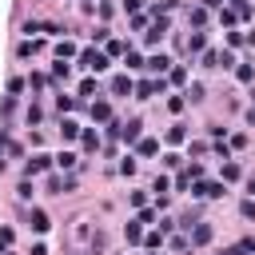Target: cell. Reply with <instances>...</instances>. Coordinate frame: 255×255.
Instances as JSON below:
<instances>
[{
  "label": "cell",
  "mask_w": 255,
  "mask_h": 255,
  "mask_svg": "<svg viewBox=\"0 0 255 255\" xmlns=\"http://www.w3.org/2000/svg\"><path fill=\"white\" fill-rule=\"evenodd\" d=\"M28 223H32V231H36V235H44V231L52 228V219H48L40 207H32V211H28Z\"/></svg>",
  "instance_id": "5"
},
{
  "label": "cell",
  "mask_w": 255,
  "mask_h": 255,
  "mask_svg": "<svg viewBox=\"0 0 255 255\" xmlns=\"http://www.w3.org/2000/svg\"><path fill=\"white\" fill-rule=\"evenodd\" d=\"M187 247H191V239H183V235H179V239H172V251H187Z\"/></svg>",
  "instance_id": "34"
},
{
  "label": "cell",
  "mask_w": 255,
  "mask_h": 255,
  "mask_svg": "<svg viewBox=\"0 0 255 255\" xmlns=\"http://www.w3.org/2000/svg\"><path fill=\"white\" fill-rule=\"evenodd\" d=\"M251 191H255V179H251Z\"/></svg>",
  "instance_id": "40"
},
{
  "label": "cell",
  "mask_w": 255,
  "mask_h": 255,
  "mask_svg": "<svg viewBox=\"0 0 255 255\" xmlns=\"http://www.w3.org/2000/svg\"><path fill=\"white\" fill-rule=\"evenodd\" d=\"M235 76H239L243 84H251V80H255V68H251V64H239V68H235Z\"/></svg>",
  "instance_id": "21"
},
{
  "label": "cell",
  "mask_w": 255,
  "mask_h": 255,
  "mask_svg": "<svg viewBox=\"0 0 255 255\" xmlns=\"http://www.w3.org/2000/svg\"><path fill=\"white\" fill-rule=\"evenodd\" d=\"M155 92H164V80H144V84H136V96H140V100H152Z\"/></svg>",
  "instance_id": "7"
},
{
  "label": "cell",
  "mask_w": 255,
  "mask_h": 255,
  "mask_svg": "<svg viewBox=\"0 0 255 255\" xmlns=\"http://www.w3.org/2000/svg\"><path fill=\"white\" fill-rule=\"evenodd\" d=\"M204 44H207V36H204V32H191V40H187V52H204Z\"/></svg>",
  "instance_id": "15"
},
{
  "label": "cell",
  "mask_w": 255,
  "mask_h": 255,
  "mask_svg": "<svg viewBox=\"0 0 255 255\" xmlns=\"http://www.w3.org/2000/svg\"><path fill=\"white\" fill-rule=\"evenodd\" d=\"M52 168V155H32L28 159V176H40V172H48Z\"/></svg>",
  "instance_id": "10"
},
{
  "label": "cell",
  "mask_w": 255,
  "mask_h": 255,
  "mask_svg": "<svg viewBox=\"0 0 255 255\" xmlns=\"http://www.w3.org/2000/svg\"><path fill=\"white\" fill-rule=\"evenodd\" d=\"M223 255H228V251H223Z\"/></svg>",
  "instance_id": "41"
},
{
  "label": "cell",
  "mask_w": 255,
  "mask_h": 255,
  "mask_svg": "<svg viewBox=\"0 0 255 255\" xmlns=\"http://www.w3.org/2000/svg\"><path fill=\"white\" fill-rule=\"evenodd\" d=\"M140 132H144V124H140V120H128V124H116V136H120V140H128V144H140V140H144Z\"/></svg>",
  "instance_id": "3"
},
{
  "label": "cell",
  "mask_w": 255,
  "mask_h": 255,
  "mask_svg": "<svg viewBox=\"0 0 255 255\" xmlns=\"http://www.w3.org/2000/svg\"><path fill=\"white\" fill-rule=\"evenodd\" d=\"M56 56H60V60H72V56H80V52H76L72 40H60V44H56Z\"/></svg>",
  "instance_id": "13"
},
{
  "label": "cell",
  "mask_w": 255,
  "mask_h": 255,
  "mask_svg": "<svg viewBox=\"0 0 255 255\" xmlns=\"http://www.w3.org/2000/svg\"><path fill=\"white\" fill-rule=\"evenodd\" d=\"M136 148H140V155H155L159 152V140H140Z\"/></svg>",
  "instance_id": "20"
},
{
  "label": "cell",
  "mask_w": 255,
  "mask_h": 255,
  "mask_svg": "<svg viewBox=\"0 0 255 255\" xmlns=\"http://www.w3.org/2000/svg\"><path fill=\"white\" fill-rule=\"evenodd\" d=\"M239 215H243V219H255V200H243V204H239Z\"/></svg>",
  "instance_id": "26"
},
{
  "label": "cell",
  "mask_w": 255,
  "mask_h": 255,
  "mask_svg": "<svg viewBox=\"0 0 255 255\" xmlns=\"http://www.w3.org/2000/svg\"><path fill=\"white\" fill-rule=\"evenodd\" d=\"M164 32H168V20H164V16H155V24L148 28V36H144V40H148V44H159V40H164Z\"/></svg>",
  "instance_id": "8"
},
{
  "label": "cell",
  "mask_w": 255,
  "mask_h": 255,
  "mask_svg": "<svg viewBox=\"0 0 255 255\" xmlns=\"http://www.w3.org/2000/svg\"><path fill=\"white\" fill-rule=\"evenodd\" d=\"M8 243H12V231H8V228H0V251H4Z\"/></svg>",
  "instance_id": "35"
},
{
  "label": "cell",
  "mask_w": 255,
  "mask_h": 255,
  "mask_svg": "<svg viewBox=\"0 0 255 255\" xmlns=\"http://www.w3.org/2000/svg\"><path fill=\"white\" fill-rule=\"evenodd\" d=\"M56 104H60V112H72V108H76V100H72V96H60Z\"/></svg>",
  "instance_id": "30"
},
{
  "label": "cell",
  "mask_w": 255,
  "mask_h": 255,
  "mask_svg": "<svg viewBox=\"0 0 255 255\" xmlns=\"http://www.w3.org/2000/svg\"><path fill=\"white\" fill-rule=\"evenodd\" d=\"M112 92L116 96H128V92H132V76H116L112 80Z\"/></svg>",
  "instance_id": "14"
},
{
  "label": "cell",
  "mask_w": 255,
  "mask_h": 255,
  "mask_svg": "<svg viewBox=\"0 0 255 255\" xmlns=\"http://www.w3.org/2000/svg\"><path fill=\"white\" fill-rule=\"evenodd\" d=\"M144 243L155 251V247H164V231H152V235H144Z\"/></svg>",
  "instance_id": "24"
},
{
  "label": "cell",
  "mask_w": 255,
  "mask_h": 255,
  "mask_svg": "<svg viewBox=\"0 0 255 255\" xmlns=\"http://www.w3.org/2000/svg\"><path fill=\"white\" fill-rule=\"evenodd\" d=\"M152 191H155V196H159V200H164V196H168V179H164V176H155V183H152Z\"/></svg>",
  "instance_id": "25"
},
{
  "label": "cell",
  "mask_w": 255,
  "mask_h": 255,
  "mask_svg": "<svg viewBox=\"0 0 255 255\" xmlns=\"http://www.w3.org/2000/svg\"><path fill=\"white\" fill-rule=\"evenodd\" d=\"M187 231H191V243H200V247L211 243V223H200L196 219V228H187Z\"/></svg>",
  "instance_id": "6"
},
{
  "label": "cell",
  "mask_w": 255,
  "mask_h": 255,
  "mask_svg": "<svg viewBox=\"0 0 255 255\" xmlns=\"http://www.w3.org/2000/svg\"><path fill=\"white\" fill-rule=\"evenodd\" d=\"M219 24H223V28H231V24H235V12H231V8H223V12H219Z\"/></svg>",
  "instance_id": "28"
},
{
  "label": "cell",
  "mask_w": 255,
  "mask_h": 255,
  "mask_svg": "<svg viewBox=\"0 0 255 255\" xmlns=\"http://www.w3.org/2000/svg\"><path fill=\"white\" fill-rule=\"evenodd\" d=\"M68 247H72L76 255H92V251L104 247V235L96 231V223H92L88 215H76V219L68 223Z\"/></svg>",
  "instance_id": "1"
},
{
  "label": "cell",
  "mask_w": 255,
  "mask_h": 255,
  "mask_svg": "<svg viewBox=\"0 0 255 255\" xmlns=\"http://www.w3.org/2000/svg\"><path fill=\"white\" fill-rule=\"evenodd\" d=\"M247 120H251V124H255V108H251V112H247Z\"/></svg>",
  "instance_id": "39"
},
{
  "label": "cell",
  "mask_w": 255,
  "mask_h": 255,
  "mask_svg": "<svg viewBox=\"0 0 255 255\" xmlns=\"http://www.w3.org/2000/svg\"><path fill=\"white\" fill-rule=\"evenodd\" d=\"M60 132H64V140H76V136H80V128H76L72 120H64V124H60Z\"/></svg>",
  "instance_id": "22"
},
{
  "label": "cell",
  "mask_w": 255,
  "mask_h": 255,
  "mask_svg": "<svg viewBox=\"0 0 255 255\" xmlns=\"http://www.w3.org/2000/svg\"><path fill=\"white\" fill-rule=\"evenodd\" d=\"M92 120H100V124L112 120V104H108V100H96V104H92Z\"/></svg>",
  "instance_id": "12"
},
{
  "label": "cell",
  "mask_w": 255,
  "mask_h": 255,
  "mask_svg": "<svg viewBox=\"0 0 255 255\" xmlns=\"http://www.w3.org/2000/svg\"><path fill=\"white\" fill-rule=\"evenodd\" d=\"M80 68H88V72H104V68H108V56L96 52V48H84V52H80Z\"/></svg>",
  "instance_id": "2"
},
{
  "label": "cell",
  "mask_w": 255,
  "mask_h": 255,
  "mask_svg": "<svg viewBox=\"0 0 255 255\" xmlns=\"http://www.w3.org/2000/svg\"><path fill=\"white\" fill-rule=\"evenodd\" d=\"M56 164H60L64 172H72V168H76V155H72V152H60V155H56Z\"/></svg>",
  "instance_id": "18"
},
{
  "label": "cell",
  "mask_w": 255,
  "mask_h": 255,
  "mask_svg": "<svg viewBox=\"0 0 255 255\" xmlns=\"http://www.w3.org/2000/svg\"><path fill=\"white\" fill-rule=\"evenodd\" d=\"M92 92H96V80H92V76H88V80H84V84H80V96H92Z\"/></svg>",
  "instance_id": "33"
},
{
  "label": "cell",
  "mask_w": 255,
  "mask_h": 255,
  "mask_svg": "<svg viewBox=\"0 0 255 255\" xmlns=\"http://www.w3.org/2000/svg\"><path fill=\"white\" fill-rule=\"evenodd\" d=\"M124 239H128V243H140V239H144V223H140V219H132V223L124 228Z\"/></svg>",
  "instance_id": "11"
},
{
  "label": "cell",
  "mask_w": 255,
  "mask_h": 255,
  "mask_svg": "<svg viewBox=\"0 0 255 255\" xmlns=\"http://www.w3.org/2000/svg\"><path fill=\"white\" fill-rule=\"evenodd\" d=\"M144 68H152V72H172V60L155 52V56H148V60H144Z\"/></svg>",
  "instance_id": "9"
},
{
  "label": "cell",
  "mask_w": 255,
  "mask_h": 255,
  "mask_svg": "<svg viewBox=\"0 0 255 255\" xmlns=\"http://www.w3.org/2000/svg\"><path fill=\"white\" fill-rule=\"evenodd\" d=\"M124 60H128V68H144V56H140V52H128Z\"/></svg>",
  "instance_id": "27"
},
{
  "label": "cell",
  "mask_w": 255,
  "mask_h": 255,
  "mask_svg": "<svg viewBox=\"0 0 255 255\" xmlns=\"http://www.w3.org/2000/svg\"><path fill=\"white\" fill-rule=\"evenodd\" d=\"M84 148H88V152H96V148H100V136H96V132H92V128H88V132H84Z\"/></svg>",
  "instance_id": "23"
},
{
  "label": "cell",
  "mask_w": 255,
  "mask_h": 255,
  "mask_svg": "<svg viewBox=\"0 0 255 255\" xmlns=\"http://www.w3.org/2000/svg\"><path fill=\"white\" fill-rule=\"evenodd\" d=\"M204 64L207 68H219V52H204Z\"/></svg>",
  "instance_id": "31"
},
{
  "label": "cell",
  "mask_w": 255,
  "mask_h": 255,
  "mask_svg": "<svg viewBox=\"0 0 255 255\" xmlns=\"http://www.w3.org/2000/svg\"><path fill=\"white\" fill-rule=\"evenodd\" d=\"M68 72H72V68H68L64 60H56V64H52V80H68Z\"/></svg>",
  "instance_id": "19"
},
{
  "label": "cell",
  "mask_w": 255,
  "mask_h": 255,
  "mask_svg": "<svg viewBox=\"0 0 255 255\" xmlns=\"http://www.w3.org/2000/svg\"><path fill=\"white\" fill-rule=\"evenodd\" d=\"M251 251H255V239H239V243H235L228 255H251Z\"/></svg>",
  "instance_id": "16"
},
{
  "label": "cell",
  "mask_w": 255,
  "mask_h": 255,
  "mask_svg": "<svg viewBox=\"0 0 255 255\" xmlns=\"http://www.w3.org/2000/svg\"><path fill=\"white\" fill-rule=\"evenodd\" d=\"M223 179H239V164H223Z\"/></svg>",
  "instance_id": "29"
},
{
  "label": "cell",
  "mask_w": 255,
  "mask_h": 255,
  "mask_svg": "<svg viewBox=\"0 0 255 255\" xmlns=\"http://www.w3.org/2000/svg\"><path fill=\"white\" fill-rule=\"evenodd\" d=\"M28 255H48V247H44V243H36V247L28 251Z\"/></svg>",
  "instance_id": "36"
},
{
  "label": "cell",
  "mask_w": 255,
  "mask_h": 255,
  "mask_svg": "<svg viewBox=\"0 0 255 255\" xmlns=\"http://www.w3.org/2000/svg\"><path fill=\"white\" fill-rule=\"evenodd\" d=\"M183 104H187L183 96H172V100H168V108H172V112H183Z\"/></svg>",
  "instance_id": "32"
},
{
  "label": "cell",
  "mask_w": 255,
  "mask_h": 255,
  "mask_svg": "<svg viewBox=\"0 0 255 255\" xmlns=\"http://www.w3.org/2000/svg\"><path fill=\"white\" fill-rule=\"evenodd\" d=\"M0 168H4V144H0Z\"/></svg>",
  "instance_id": "38"
},
{
  "label": "cell",
  "mask_w": 255,
  "mask_h": 255,
  "mask_svg": "<svg viewBox=\"0 0 255 255\" xmlns=\"http://www.w3.org/2000/svg\"><path fill=\"white\" fill-rule=\"evenodd\" d=\"M183 140H187V132H183V124L168 128V144H183Z\"/></svg>",
  "instance_id": "17"
},
{
  "label": "cell",
  "mask_w": 255,
  "mask_h": 255,
  "mask_svg": "<svg viewBox=\"0 0 255 255\" xmlns=\"http://www.w3.org/2000/svg\"><path fill=\"white\" fill-rule=\"evenodd\" d=\"M247 44H251V48H255V28H251V32H247Z\"/></svg>",
  "instance_id": "37"
},
{
  "label": "cell",
  "mask_w": 255,
  "mask_h": 255,
  "mask_svg": "<svg viewBox=\"0 0 255 255\" xmlns=\"http://www.w3.org/2000/svg\"><path fill=\"white\" fill-rule=\"evenodd\" d=\"M191 196H196V200H219V196H223V183H207V179H200L196 187H191Z\"/></svg>",
  "instance_id": "4"
}]
</instances>
